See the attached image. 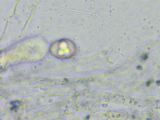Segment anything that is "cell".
Returning <instances> with one entry per match:
<instances>
[{"mask_svg": "<svg viewBox=\"0 0 160 120\" xmlns=\"http://www.w3.org/2000/svg\"><path fill=\"white\" fill-rule=\"evenodd\" d=\"M76 52L75 45L68 39L56 41L50 48L51 54L59 59L71 58L75 54Z\"/></svg>", "mask_w": 160, "mask_h": 120, "instance_id": "1", "label": "cell"}]
</instances>
